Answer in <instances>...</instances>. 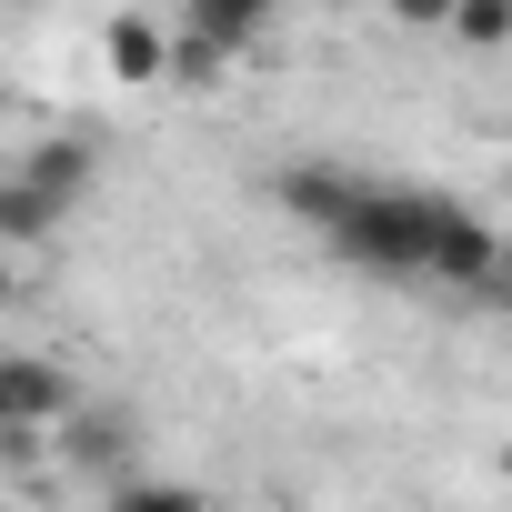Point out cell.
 Returning a JSON list of instances; mask_svg holds the SVG:
<instances>
[{
  "instance_id": "obj_1",
  "label": "cell",
  "mask_w": 512,
  "mask_h": 512,
  "mask_svg": "<svg viewBox=\"0 0 512 512\" xmlns=\"http://www.w3.org/2000/svg\"><path fill=\"white\" fill-rule=\"evenodd\" d=\"M432 221H442V191H392V181H352L342 221L322 231L342 262L382 272V282H422V251H432Z\"/></svg>"
},
{
  "instance_id": "obj_2",
  "label": "cell",
  "mask_w": 512,
  "mask_h": 512,
  "mask_svg": "<svg viewBox=\"0 0 512 512\" xmlns=\"http://www.w3.org/2000/svg\"><path fill=\"white\" fill-rule=\"evenodd\" d=\"M422 282H452V292H472V302H502V231H492L472 201H442L432 251H422Z\"/></svg>"
},
{
  "instance_id": "obj_3",
  "label": "cell",
  "mask_w": 512,
  "mask_h": 512,
  "mask_svg": "<svg viewBox=\"0 0 512 512\" xmlns=\"http://www.w3.org/2000/svg\"><path fill=\"white\" fill-rule=\"evenodd\" d=\"M51 432H61V462H71V472H91V482L141 472V412H131V402H71Z\"/></svg>"
},
{
  "instance_id": "obj_4",
  "label": "cell",
  "mask_w": 512,
  "mask_h": 512,
  "mask_svg": "<svg viewBox=\"0 0 512 512\" xmlns=\"http://www.w3.org/2000/svg\"><path fill=\"white\" fill-rule=\"evenodd\" d=\"M81 402V382H71V362H51V352H0V422H61Z\"/></svg>"
},
{
  "instance_id": "obj_5",
  "label": "cell",
  "mask_w": 512,
  "mask_h": 512,
  "mask_svg": "<svg viewBox=\"0 0 512 512\" xmlns=\"http://www.w3.org/2000/svg\"><path fill=\"white\" fill-rule=\"evenodd\" d=\"M21 181H31V191H51V201L71 211V201H91V181H101V141H81V131H51V141H31Z\"/></svg>"
},
{
  "instance_id": "obj_6",
  "label": "cell",
  "mask_w": 512,
  "mask_h": 512,
  "mask_svg": "<svg viewBox=\"0 0 512 512\" xmlns=\"http://www.w3.org/2000/svg\"><path fill=\"white\" fill-rule=\"evenodd\" d=\"M272 201H282L292 221L332 231V221H342V201H352V171H342V161H282V171H272Z\"/></svg>"
},
{
  "instance_id": "obj_7",
  "label": "cell",
  "mask_w": 512,
  "mask_h": 512,
  "mask_svg": "<svg viewBox=\"0 0 512 512\" xmlns=\"http://www.w3.org/2000/svg\"><path fill=\"white\" fill-rule=\"evenodd\" d=\"M101 51H111V81H131V91H141V81H161V71H171V41H161V31H151V21H141V11H121V21H111V31H101Z\"/></svg>"
},
{
  "instance_id": "obj_8",
  "label": "cell",
  "mask_w": 512,
  "mask_h": 512,
  "mask_svg": "<svg viewBox=\"0 0 512 512\" xmlns=\"http://www.w3.org/2000/svg\"><path fill=\"white\" fill-rule=\"evenodd\" d=\"M272 11H282V0H191V31L211 51H251V41L272 31Z\"/></svg>"
},
{
  "instance_id": "obj_9",
  "label": "cell",
  "mask_w": 512,
  "mask_h": 512,
  "mask_svg": "<svg viewBox=\"0 0 512 512\" xmlns=\"http://www.w3.org/2000/svg\"><path fill=\"white\" fill-rule=\"evenodd\" d=\"M61 221H71V211H61L51 191H31L21 171H11V181H0V241H51Z\"/></svg>"
},
{
  "instance_id": "obj_10",
  "label": "cell",
  "mask_w": 512,
  "mask_h": 512,
  "mask_svg": "<svg viewBox=\"0 0 512 512\" xmlns=\"http://www.w3.org/2000/svg\"><path fill=\"white\" fill-rule=\"evenodd\" d=\"M442 31H452L462 51H482V61H492V51L512 41V0H452V11H442Z\"/></svg>"
},
{
  "instance_id": "obj_11",
  "label": "cell",
  "mask_w": 512,
  "mask_h": 512,
  "mask_svg": "<svg viewBox=\"0 0 512 512\" xmlns=\"http://www.w3.org/2000/svg\"><path fill=\"white\" fill-rule=\"evenodd\" d=\"M101 512H211V502H201L191 482H151V472H121Z\"/></svg>"
},
{
  "instance_id": "obj_12",
  "label": "cell",
  "mask_w": 512,
  "mask_h": 512,
  "mask_svg": "<svg viewBox=\"0 0 512 512\" xmlns=\"http://www.w3.org/2000/svg\"><path fill=\"white\" fill-rule=\"evenodd\" d=\"M31 462H51V432L41 422H0V472H31Z\"/></svg>"
},
{
  "instance_id": "obj_13",
  "label": "cell",
  "mask_w": 512,
  "mask_h": 512,
  "mask_svg": "<svg viewBox=\"0 0 512 512\" xmlns=\"http://www.w3.org/2000/svg\"><path fill=\"white\" fill-rule=\"evenodd\" d=\"M221 61H231V51H211L201 31H181V41H171V81H221Z\"/></svg>"
},
{
  "instance_id": "obj_14",
  "label": "cell",
  "mask_w": 512,
  "mask_h": 512,
  "mask_svg": "<svg viewBox=\"0 0 512 512\" xmlns=\"http://www.w3.org/2000/svg\"><path fill=\"white\" fill-rule=\"evenodd\" d=\"M442 11L452 0H392V21H412V31H442Z\"/></svg>"
},
{
  "instance_id": "obj_15",
  "label": "cell",
  "mask_w": 512,
  "mask_h": 512,
  "mask_svg": "<svg viewBox=\"0 0 512 512\" xmlns=\"http://www.w3.org/2000/svg\"><path fill=\"white\" fill-rule=\"evenodd\" d=\"M21 302V272H11V251H0V312H11Z\"/></svg>"
},
{
  "instance_id": "obj_16",
  "label": "cell",
  "mask_w": 512,
  "mask_h": 512,
  "mask_svg": "<svg viewBox=\"0 0 512 512\" xmlns=\"http://www.w3.org/2000/svg\"><path fill=\"white\" fill-rule=\"evenodd\" d=\"M0 512H11V502H0Z\"/></svg>"
}]
</instances>
